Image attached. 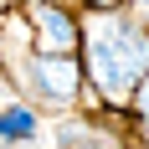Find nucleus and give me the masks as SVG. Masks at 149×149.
I'll return each mask as SVG.
<instances>
[{
	"mask_svg": "<svg viewBox=\"0 0 149 149\" xmlns=\"http://www.w3.org/2000/svg\"><path fill=\"white\" fill-rule=\"evenodd\" d=\"M108 36H113V46H118L123 67L134 72V82H144L149 77V26L134 21V15H118V21H108Z\"/></svg>",
	"mask_w": 149,
	"mask_h": 149,
	"instance_id": "nucleus-4",
	"label": "nucleus"
},
{
	"mask_svg": "<svg viewBox=\"0 0 149 149\" xmlns=\"http://www.w3.org/2000/svg\"><path fill=\"white\" fill-rule=\"evenodd\" d=\"M15 72H21V82H26V93L36 103H52V108H72L77 93H82V82H88L82 62L77 57H57V52H36Z\"/></svg>",
	"mask_w": 149,
	"mask_h": 149,
	"instance_id": "nucleus-1",
	"label": "nucleus"
},
{
	"mask_svg": "<svg viewBox=\"0 0 149 149\" xmlns=\"http://www.w3.org/2000/svg\"><path fill=\"white\" fill-rule=\"evenodd\" d=\"M21 15L31 21V36H36V52H57V57H72L82 46V26L77 15L57 0H26Z\"/></svg>",
	"mask_w": 149,
	"mask_h": 149,
	"instance_id": "nucleus-3",
	"label": "nucleus"
},
{
	"mask_svg": "<svg viewBox=\"0 0 149 149\" xmlns=\"http://www.w3.org/2000/svg\"><path fill=\"white\" fill-rule=\"evenodd\" d=\"M36 129H41V123H36V113H31L26 103H5L0 108V139H5V144H31Z\"/></svg>",
	"mask_w": 149,
	"mask_h": 149,
	"instance_id": "nucleus-5",
	"label": "nucleus"
},
{
	"mask_svg": "<svg viewBox=\"0 0 149 149\" xmlns=\"http://www.w3.org/2000/svg\"><path fill=\"white\" fill-rule=\"evenodd\" d=\"M82 72H88V82L98 88V98H108V103H129L134 88H139L134 72L123 67V57H118V46H113V36H108V26L82 36Z\"/></svg>",
	"mask_w": 149,
	"mask_h": 149,
	"instance_id": "nucleus-2",
	"label": "nucleus"
},
{
	"mask_svg": "<svg viewBox=\"0 0 149 149\" xmlns=\"http://www.w3.org/2000/svg\"><path fill=\"white\" fill-rule=\"evenodd\" d=\"M93 15H113V10H123V0H82Z\"/></svg>",
	"mask_w": 149,
	"mask_h": 149,
	"instance_id": "nucleus-7",
	"label": "nucleus"
},
{
	"mask_svg": "<svg viewBox=\"0 0 149 149\" xmlns=\"http://www.w3.org/2000/svg\"><path fill=\"white\" fill-rule=\"evenodd\" d=\"M134 5H139V10H144V15H149V0H134Z\"/></svg>",
	"mask_w": 149,
	"mask_h": 149,
	"instance_id": "nucleus-9",
	"label": "nucleus"
},
{
	"mask_svg": "<svg viewBox=\"0 0 149 149\" xmlns=\"http://www.w3.org/2000/svg\"><path fill=\"white\" fill-rule=\"evenodd\" d=\"M67 149H103V144H93V139H88V144H67Z\"/></svg>",
	"mask_w": 149,
	"mask_h": 149,
	"instance_id": "nucleus-8",
	"label": "nucleus"
},
{
	"mask_svg": "<svg viewBox=\"0 0 149 149\" xmlns=\"http://www.w3.org/2000/svg\"><path fill=\"white\" fill-rule=\"evenodd\" d=\"M129 113H134V123H139V134L149 139V77L134 88V98H129Z\"/></svg>",
	"mask_w": 149,
	"mask_h": 149,
	"instance_id": "nucleus-6",
	"label": "nucleus"
}]
</instances>
